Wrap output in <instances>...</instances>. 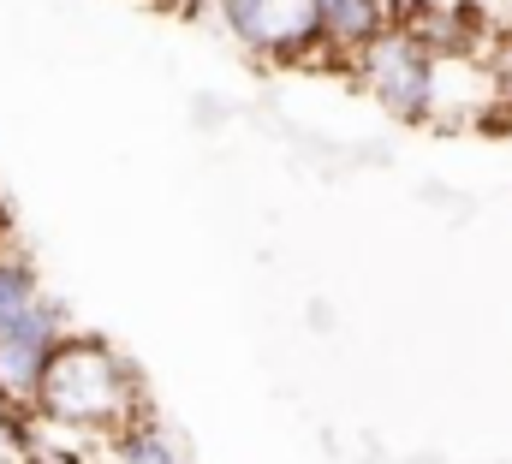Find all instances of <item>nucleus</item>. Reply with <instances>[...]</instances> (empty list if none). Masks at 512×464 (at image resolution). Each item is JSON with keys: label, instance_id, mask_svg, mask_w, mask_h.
Masks as SVG:
<instances>
[{"label": "nucleus", "instance_id": "1", "mask_svg": "<svg viewBox=\"0 0 512 464\" xmlns=\"http://www.w3.org/2000/svg\"><path fill=\"white\" fill-rule=\"evenodd\" d=\"M36 411H42L48 429L108 441V435L126 429L131 417L149 411V387H143V375H137V363L126 351H114V340L66 328L54 357H48V369H42Z\"/></svg>", "mask_w": 512, "mask_h": 464}, {"label": "nucleus", "instance_id": "2", "mask_svg": "<svg viewBox=\"0 0 512 464\" xmlns=\"http://www.w3.org/2000/svg\"><path fill=\"white\" fill-rule=\"evenodd\" d=\"M60 334H66V304L42 292V274L6 238L0 244V375L24 399H36L42 369L60 346Z\"/></svg>", "mask_w": 512, "mask_h": 464}, {"label": "nucleus", "instance_id": "3", "mask_svg": "<svg viewBox=\"0 0 512 464\" xmlns=\"http://www.w3.org/2000/svg\"><path fill=\"white\" fill-rule=\"evenodd\" d=\"M352 72L364 78V90L376 96V108H382L393 125L429 131V125L441 119V54H435L423 36H411V30L393 24L387 36H376V42L358 54Z\"/></svg>", "mask_w": 512, "mask_h": 464}, {"label": "nucleus", "instance_id": "4", "mask_svg": "<svg viewBox=\"0 0 512 464\" xmlns=\"http://www.w3.org/2000/svg\"><path fill=\"white\" fill-rule=\"evenodd\" d=\"M221 30L274 72L328 66V30L316 0H215Z\"/></svg>", "mask_w": 512, "mask_h": 464}, {"label": "nucleus", "instance_id": "5", "mask_svg": "<svg viewBox=\"0 0 512 464\" xmlns=\"http://www.w3.org/2000/svg\"><path fill=\"white\" fill-rule=\"evenodd\" d=\"M328 30V66H358V54L393 30V0H316Z\"/></svg>", "mask_w": 512, "mask_h": 464}, {"label": "nucleus", "instance_id": "6", "mask_svg": "<svg viewBox=\"0 0 512 464\" xmlns=\"http://www.w3.org/2000/svg\"><path fill=\"white\" fill-rule=\"evenodd\" d=\"M108 459L114 464H185V447L173 441V429L155 423V411L131 417L120 435H108Z\"/></svg>", "mask_w": 512, "mask_h": 464}, {"label": "nucleus", "instance_id": "7", "mask_svg": "<svg viewBox=\"0 0 512 464\" xmlns=\"http://www.w3.org/2000/svg\"><path fill=\"white\" fill-rule=\"evenodd\" d=\"M161 6H167V12H179V18H203L215 0H161Z\"/></svg>", "mask_w": 512, "mask_h": 464}, {"label": "nucleus", "instance_id": "8", "mask_svg": "<svg viewBox=\"0 0 512 464\" xmlns=\"http://www.w3.org/2000/svg\"><path fill=\"white\" fill-rule=\"evenodd\" d=\"M0 244H6V238H0Z\"/></svg>", "mask_w": 512, "mask_h": 464}]
</instances>
